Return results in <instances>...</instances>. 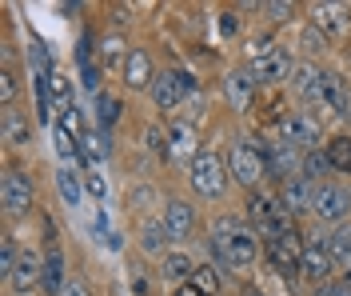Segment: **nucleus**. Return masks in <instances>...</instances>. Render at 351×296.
I'll return each mask as SVG.
<instances>
[{"label":"nucleus","mask_w":351,"mask_h":296,"mask_svg":"<svg viewBox=\"0 0 351 296\" xmlns=\"http://www.w3.org/2000/svg\"><path fill=\"white\" fill-rule=\"evenodd\" d=\"M116 120H120V100H116L112 92H100V96H96V124L108 133Z\"/></svg>","instance_id":"nucleus-32"},{"label":"nucleus","mask_w":351,"mask_h":296,"mask_svg":"<svg viewBox=\"0 0 351 296\" xmlns=\"http://www.w3.org/2000/svg\"><path fill=\"white\" fill-rule=\"evenodd\" d=\"M276 140L295 148V152H311L319 144V116L315 113H287L276 120Z\"/></svg>","instance_id":"nucleus-6"},{"label":"nucleus","mask_w":351,"mask_h":296,"mask_svg":"<svg viewBox=\"0 0 351 296\" xmlns=\"http://www.w3.org/2000/svg\"><path fill=\"white\" fill-rule=\"evenodd\" d=\"M324 84H328V72L315 65H295L291 72V92L300 96V104L319 109V113H324Z\"/></svg>","instance_id":"nucleus-11"},{"label":"nucleus","mask_w":351,"mask_h":296,"mask_svg":"<svg viewBox=\"0 0 351 296\" xmlns=\"http://www.w3.org/2000/svg\"><path fill=\"white\" fill-rule=\"evenodd\" d=\"M247 69H252V76L263 80V84H284L287 76L295 72V65H291V52H287L280 41L260 36V41L247 45Z\"/></svg>","instance_id":"nucleus-3"},{"label":"nucleus","mask_w":351,"mask_h":296,"mask_svg":"<svg viewBox=\"0 0 351 296\" xmlns=\"http://www.w3.org/2000/svg\"><path fill=\"white\" fill-rule=\"evenodd\" d=\"M311 24L324 36H348L351 32V8L348 4H315L311 8Z\"/></svg>","instance_id":"nucleus-16"},{"label":"nucleus","mask_w":351,"mask_h":296,"mask_svg":"<svg viewBox=\"0 0 351 296\" xmlns=\"http://www.w3.org/2000/svg\"><path fill=\"white\" fill-rule=\"evenodd\" d=\"M219 32H223V36L236 32V12H223V16H219Z\"/></svg>","instance_id":"nucleus-41"},{"label":"nucleus","mask_w":351,"mask_h":296,"mask_svg":"<svg viewBox=\"0 0 351 296\" xmlns=\"http://www.w3.org/2000/svg\"><path fill=\"white\" fill-rule=\"evenodd\" d=\"M164 228H168L172 244L188 240L192 228H196V208L188 205V201H168V208H164Z\"/></svg>","instance_id":"nucleus-18"},{"label":"nucleus","mask_w":351,"mask_h":296,"mask_svg":"<svg viewBox=\"0 0 351 296\" xmlns=\"http://www.w3.org/2000/svg\"><path fill=\"white\" fill-rule=\"evenodd\" d=\"M56 188H60V196H64L68 208H76V205H80V196H84L80 172H76L72 164H60V168H56Z\"/></svg>","instance_id":"nucleus-26"},{"label":"nucleus","mask_w":351,"mask_h":296,"mask_svg":"<svg viewBox=\"0 0 351 296\" xmlns=\"http://www.w3.org/2000/svg\"><path fill=\"white\" fill-rule=\"evenodd\" d=\"M108 152H112V144H108L104 128H88L84 137H80V160H84V168H96Z\"/></svg>","instance_id":"nucleus-23"},{"label":"nucleus","mask_w":351,"mask_h":296,"mask_svg":"<svg viewBox=\"0 0 351 296\" xmlns=\"http://www.w3.org/2000/svg\"><path fill=\"white\" fill-rule=\"evenodd\" d=\"M188 177H192V188H196L199 196H208V201H219V196L228 192V184H232V168H228V160L219 157V152L204 148V152L192 160Z\"/></svg>","instance_id":"nucleus-5"},{"label":"nucleus","mask_w":351,"mask_h":296,"mask_svg":"<svg viewBox=\"0 0 351 296\" xmlns=\"http://www.w3.org/2000/svg\"><path fill=\"white\" fill-rule=\"evenodd\" d=\"M263 144V160H267V177L276 184L291 181V177H300V164H304V152H295V148H287L280 140H260Z\"/></svg>","instance_id":"nucleus-10"},{"label":"nucleus","mask_w":351,"mask_h":296,"mask_svg":"<svg viewBox=\"0 0 351 296\" xmlns=\"http://www.w3.org/2000/svg\"><path fill=\"white\" fill-rule=\"evenodd\" d=\"M12 96H16V76L4 69L0 72V100H4V109H12Z\"/></svg>","instance_id":"nucleus-39"},{"label":"nucleus","mask_w":351,"mask_h":296,"mask_svg":"<svg viewBox=\"0 0 351 296\" xmlns=\"http://www.w3.org/2000/svg\"><path fill=\"white\" fill-rule=\"evenodd\" d=\"M76 65H80V84H84L88 92H96L100 96V60H96V41L92 36H80V45H76Z\"/></svg>","instance_id":"nucleus-20"},{"label":"nucleus","mask_w":351,"mask_h":296,"mask_svg":"<svg viewBox=\"0 0 351 296\" xmlns=\"http://www.w3.org/2000/svg\"><path fill=\"white\" fill-rule=\"evenodd\" d=\"M192 276H196V264H192L188 252H168V256L160 260V280H164V284H188Z\"/></svg>","instance_id":"nucleus-22"},{"label":"nucleus","mask_w":351,"mask_h":296,"mask_svg":"<svg viewBox=\"0 0 351 296\" xmlns=\"http://www.w3.org/2000/svg\"><path fill=\"white\" fill-rule=\"evenodd\" d=\"M172 296H208V293H204V288H199L196 280H188V284H180V288H176Z\"/></svg>","instance_id":"nucleus-40"},{"label":"nucleus","mask_w":351,"mask_h":296,"mask_svg":"<svg viewBox=\"0 0 351 296\" xmlns=\"http://www.w3.org/2000/svg\"><path fill=\"white\" fill-rule=\"evenodd\" d=\"M247 225L260 232V240H276V236H287L295 232V216L284 208L280 192H263V188H252L247 192Z\"/></svg>","instance_id":"nucleus-2"},{"label":"nucleus","mask_w":351,"mask_h":296,"mask_svg":"<svg viewBox=\"0 0 351 296\" xmlns=\"http://www.w3.org/2000/svg\"><path fill=\"white\" fill-rule=\"evenodd\" d=\"M311 216L315 220H324V225H348L351 216V188L348 184H335V181H324L315 188V208H311Z\"/></svg>","instance_id":"nucleus-7"},{"label":"nucleus","mask_w":351,"mask_h":296,"mask_svg":"<svg viewBox=\"0 0 351 296\" xmlns=\"http://www.w3.org/2000/svg\"><path fill=\"white\" fill-rule=\"evenodd\" d=\"M4 144L8 148H21V144H32V128H28V120H24L16 109H4Z\"/></svg>","instance_id":"nucleus-25"},{"label":"nucleus","mask_w":351,"mask_h":296,"mask_svg":"<svg viewBox=\"0 0 351 296\" xmlns=\"http://www.w3.org/2000/svg\"><path fill=\"white\" fill-rule=\"evenodd\" d=\"M252 296H263V293H252Z\"/></svg>","instance_id":"nucleus-43"},{"label":"nucleus","mask_w":351,"mask_h":296,"mask_svg":"<svg viewBox=\"0 0 351 296\" xmlns=\"http://www.w3.org/2000/svg\"><path fill=\"white\" fill-rule=\"evenodd\" d=\"M263 137H240L232 140V152H228V168H232V181L243 188H260V181L267 177V160H263Z\"/></svg>","instance_id":"nucleus-4"},{"label":"nucleus","mask_w":351,"mask_h":296,"mask_svg":"<svg viewBox=\"0 0 351 296\" xmlns=\"http://www.w3.org/2000/svg\"><path fill=\"white\" fill-rule=\"evenodd\" d=\"M124 84H128L132 92L140 89H152L156 72H152V56H148V48H128V65H124Z\"/></svg>","instance_id":"nucleus-19"},{"label":"nucleus","mask_w":351,"mask_h":296,"mask_svg":"<svg viewBox=\"0 0 351 296\" xmlns=\"http://www.w3.org/2000/svg\"><path fill=\"white\" fill-rule=\"evenodd\" d=\"M100 60H104L108 69H120V72H124V65H128V52H124V41H120V36H108V41L100 45Z\"/></svg>","instance_id":"nucleus-33"},{"label":"nucleus","mask_w":351,"mask_h":296,"mask_svg":"<svg viewBox=\"0 0 351 296\" xmlns=\"http://www.w3.org/2000/svg\"><path fill=\"white\" fill-rule=\"evenodd\" d=\"M228 96L236 100V109H247L256 100V76H252V69H236L228 76Z\"/></svg>","instance_id":"nucleus-24"},{"label":"nucleus","mask_w":351,"mask_h":296,"mask_svg":"<svg viewBox=\"0 0 351 296\" xmlns=\"http://www.w3.org/2000/svg\"><path fill=\"white\" fill-rule=\"evenodd\" d=\"M192 280H196V284H199L208 296H219V269H216V264H199Z\"/></svg>","instance_id":"nucleus-34"},{"label":"nucleus","mask_w":351,"mask_h":296,"mask_svg":"<svg viewBox=\"0 0 351 296\" xmlns=\"http://www.w3.org/2000/svg\"><path fill=\"white\" fill-rule=\"evenodd\" d=\"M260 8L271 16V21H291V16H295V4H291V0H267V4H260Z\"/></svg>","instance_id":"nucleus-37"},{"label":"nucleus","mask_w":351,"mask_h":296,"mask_svg":"<svg viewBox=\"0 0 351 296\" xmlns=\"http://www.w3.org/2000/svg\"><path fill=\"white\" fill-rule=\"evenodd\" d=\"M331 269H335V260H331V252H328V240H319V236L304 240L300 276H304V280H311V284H328V280H331Z\"/></svg>","instance_id":"nucleus-12"},{"label":"nucleus","mask_w":351,"mask_h":296,"mask_svg":"<svg viewBox=\"0 0 351 296\" xmlns=\"http://www.w3.org/2000/svg\"><path fill=\"white\" fill-rule=\"evenodd\" d=\"M315 188L319 184L307 181V177H291V181L280 184V201H284V208L291 216H307L315 208Z\"/></svg>","instance_id":"nucleus-14"},{"label":"nucleus","mask_w":351,"mask_h":296,"mask_svg":"<svg viewBox=\"0 0 351 296\" xmlns=\"http://www.w3.org/2000/svg\"><path fill=\"white\" fill-rule=\"evenodd\" d=\"M172 152L176 157H192L196 160L199 152H196V128H192V124H188V120H176L172 124Z\"/></svg>","instance_id":"nucleus-28"},{"label":"nucleus","mask_w":351,"mask_h":296,"mask_svg":"<svg viewBox=\"0 0 351 296\" xmlns=\"http://www.w3.org/2000/svg\"><path fill=\"white\" fill-rule=\"evenodd\" d=\"M148 96H152V104L160 109V113H176V109H180V100H184L180 69H164V72H156V80H152V89H148Z\"/></svg>","instance_id":"nucleus-15"},{"label":"nucleus","mask_w":351,"mask_h":296,"mask_svg":"<svg viewBox=\"0 0 351 296\" xmlns=\"http://www.w3.org/2000/svg\"><path fill=\"white\" fill-rule=\"evenodd\" d=\"M84 188L96 196V201H104V192H108V184H104V177H100L96 168H88V172H84Z\"/></svg>","instance_id":"nucleus-38"},{"label":"nucleus","mask_w":351,"mask_h":296,"mask_svg":"<svg viewBox=\"0 0 351 296\" xmlns=\"http://www.w3.org/2000/svg\"><path fill=\"white\" fill-rule=\"evenodd\" d=\"M44 276V256L32 249H21V256H16V269H12V276H8V288L16 296H28L36 284H40Z\"/></svg>","instance_id":"nucleus-13"},{"label":"nucleus","mask_w":351,"mask_h":296,"mask_svg":"<svg viewBox=\"0 0 351 296\" xmlns=\"http://www.w3.org/2000/svg\"><path fill=\"white\" fill-rule=\"evenodd\" d=\"M168 244H172V236H168V228H164V220H156V216H144L140 220V249H144V256H168Z\"/></svg>","instance_id":"nucleus-21"},{"label":"nucleus","mask_w":351,"mask_h":296,"mask_svg":"<svg viewBox=\"0 0 351 296\" xmlns=\"http://www.w3.org/2000/svg\"><path fill=\"white\" fill-rule=\"evenodd\" d=\"M324 152L331 160V172H339V177H351V137H331L324 144Z\"/></svg>","instance_id":"nucleus-27"},{"label":"nucleus","mask_w":351,"mask_h":296,"mask_svg":"<svg viewBox=\"0 0 351 296\" xmlns=\"http://www.w3.org/2000/svg\"><path fill=\"white\" fill-rule=\"evenodd\" d=\"M68 260H64V249L60 244H48L44 249V276H40V288L48 296H60L68 288Z\"/></svg>","instance_id":"nucleus-17"},{"label":"nucleus","mask_w":351,"mask_h":296,"mask_svg":"<svg viewBox=\"0 0 351 296\" xmlns=\"http://www.w3.org/2000/svg\"><path fill=\"white\" fill-rule=\"evenodd\" d=\"M331 172V160L324 148H311V152H304V164H300V177H307V181L324 184V177Z\"/></svg>","instance_id":"nucleus-29"},{"label":"nucleus","mask_w":351,"mask_h":296,"mask_svg":"<svg viewBox=\"0 0 351 296\" xmlns=\"http://www.w3.org/2000/svg\"><path fill=\"white\" fill-rule=\"evenodd\" d=\"M263 252H267L271 273L287 276V280L300 276V260H304V240H300V232H287V236H276V240H263Z\"/></svg>","instance_id":"nucleus-8"},{"label":"nucleus","mask_w":351,"mask_h":296,"mask_svg":"<svg viewBox=\"0 0 351 296\" xmlns=\"http://www.w3.org/2000/svg\"><path fill=\"white\" fill-rule=\"evenodd\" d=\"M311 296H351V280L348 276H339V280L331 276L328 284H315V293Z\"/></svg>","instance_id":"nucleus-35"},{"label":"nucleus","mask_w":351,"mask_h":296,"mask_svg":"<svg viewBox=\"0 0 351 296\" xmlns=\"http://www.w3.org/2000/svg\"><path fill=\"white\" fill-rule=\"evenodd\" d=\"M52 148H56V157H60V160L68 164V160L80 152V140H76V137H72V133L64 128V124L56 120V124H52Z\"/></svg>","instance_id":"nucleus-31"},{"label":"nucleus","mask_w":351,"mask_h":296,"mask_svg":"<svg viewBox=\"0 0 351 296\" xmlns=\"http://www.w3.org/2000/svg\"><path fill=\"white\" fill-rule=\"evenodd\" d=\"M60 296H92V293H88V284H84V280H72V284H68V288H64Z\"/></svg>","instance_id":"nucleus-42"},{"label":"nucleus","mask_w":351,"mask_h":296,"mask_svg":"<svg viewBox=\"0 0 351 296\" xmlns=\"http://www.w3.org/2000/svg\"><path fill=\"white\" fill-rule=\"evenodd\" d=\"M324 48H328V36H324V32H319L315 24H307V28H304V52H311V56H319Z\"/></svg>","instance_id":"nucleus-36"},{"label":"nucleus","mask_w":351,"mask_h":296,"mask_svg":"<svg viewBox=\"0 0 351 296\" xmlns=\"http://www.w3.org/2000/svg\"><path fill=\"white\" fill-rule=\"evenodd\" d=\"M328 252L335 264H351V225H335L328 236Z\"/></svg>","instance_id":"nucleus-30"},{"label":"nucleus","mask_w":351,"mask_h":296,"mask_svg":"<svg viewBox=\"0 0 351 296\" xmlns=\"http://www.w3.org/2000/svg\"><path fill=\"white\" fill-rule=\"evenodd\" d=\"M208 249H212L216 269L247 273V269H256V260H260V232L252 225H243L240 216H223V220H216V228H212Z\"/></svg>","instance_id":"nucleus-1"},{"label":"nucleus","mask_w":351,"mask_h":296,"mask_svg":"<svg viewBox=\"0 0 351 296\" xmlns=\"http://www.w3.org/2000/svg\"><path fill=\"white\" fill-rule=\"evenodd\" d=\"M0 201H4V212L8 216H24L32 208V177L24 168H8L4 172V184H0Z\"/></svg>","instance_id":"nucleus-9"}]
</instances>
